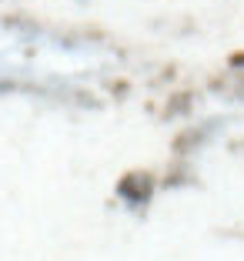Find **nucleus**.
<instances>
[]
</instances>
